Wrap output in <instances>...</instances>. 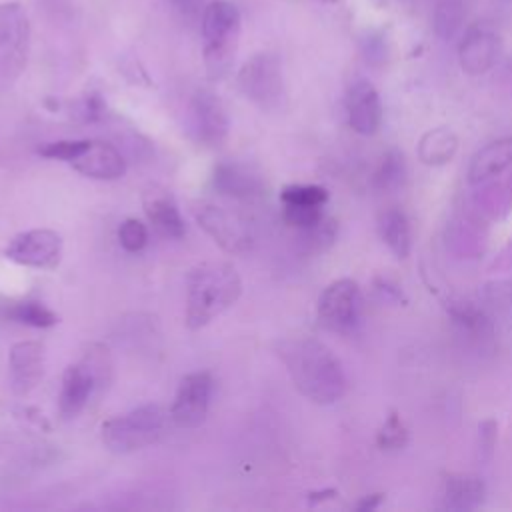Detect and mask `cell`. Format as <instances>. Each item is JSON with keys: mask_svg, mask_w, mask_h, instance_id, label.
<instances>
[{"mask_svg": "<svg viewBox=\"0 0 512 512\" xmlns=\"http://www.w3.org/2000/svg\"><path fill=\"white\" fill-rule=\"evenodd\" d=\"M276 354L294 388L310 402L330 406L346 394L344 368L324 342L310 336L284 338L276 344Z\"/></svg>", "mask_w": 512, "mask_h": 512, "instance_id": "6da1fadb", "label": "cell"}, {"mask_svg": "<svg viewBox=\"0 0 512 512\" xmlns=\"http://www.w3.org/2000/svg\"><path fill=\"white\" fill-rule=\"evenodd\" d=\"M242 294V280L228 262H200L186 278V324L192 330L204 328L224 310L236 304Z\"/></svg>", "mask_w": 512, "mask_h": 512, "instance_id": "7a4b0ae2", "label": "cell"}, {"mask_svg": "<svg viewBox=\"0 0 512 512\" xmlns=\"http://www.w3.org/2000/svg\"><path fill=\"white\" fill-rule=\"evenodd\" d=\"M242 16L228 0H212L202 12V56L210 80L224 78L236 58Z\"/></svg>", "mask_w": 512, "mask_h": 512, "instance_id": "3957f363", "label": "cell"}, {"mask_svg": "<svg viewBox=\"0 0 512 512\" xmlns=\"http://www.w3.org/2000/svg\"><path fill=\"white\" fill-rule=\"evenodd\" d=\"M166 414L158 404H144L102 422L100 436L104 446L116 454L136 452L160 440Z\"/></svg>", "mask_w": 512, "mask_h": 512, "instance_id": "277c9868", "label": "cell"}, {"mask_svg": "<svg viewBox=\"0 0 512 512\" xmlns=\"http://www.w3.org/2000/svg\"><path fill=\"white\" fill-rule=\"evenodd\" d=\"M30 54V20L20 2H0V94L14 88Z\"/></svg>", "mask_w": 512, "mask_h": 512, "instance_id": "5b68a950", "label": "cell"}, {"mask_svg": "<svg viewBox=\"0 0 512 512\" xmlns=\"http://www.w3.org/2000/svg\"><path fill=\"white\" fill-rule=\"evenodd\" d=\"M238 90L260 110H278L286 98L282 62L274 52H258L248 58L236 76Z\"/></svg>", "mask_w": 512, "mask_h": 512, "instance_id": "8992f818", "label": "cell"}, {"mask_svg": "<svg viewBox=\"0 0 512 512\" xmlns=\"http://www.w3.org/2000/svg\"><path fill=\"white\" fill-rule=\"evenodd\" d=\"M318 320L332 332H350L362 314V292L356 280H332L318 296Z\"/></svg>", "mask_w": 512, "mask_h": 512, "instance_id": "52a82bcc", "label": "cell"}, {"mask_svg": "<svg viewBox=\"0 0 512 512\" xmlns=\"http://www.w3.org/2000/svg\"><path fill=\"white\" fill-rule=\"evenodd\" d=\"M198 226L228 254H244L252 246V232L248 224L234 212L208 200L192 206Z\"/></svg>", "mask_w": 512, "mask_h": 512, "instance_id": "ba28073f", "label": "cell"}, {"mask_svg": "<svg viewBox=\"0 0 512 512\" xmlns=\"http://www.w3.org/2000/svg\"><path fill=\"white\" fill-rule=\"evenodd\" d=\"M4 258L28 268L52 270L62 258V236L50 228L20 232L6 244Z\"/></svg>", "mask_w": 512, "mask_h": 512, "instance_id": "9c48e42d", "label": "cell"}, {"mask_svg": "<svg viewBox=\"0 0 512 512\" xmlns=\"http://www.w3.org/2000/svg\"><path fill=\"white\" fill-rule=\"evenodd\" d=\"M188 126L192 138L208 148L220 146L230 132V120L222 100L208 88L194 92L188 108Z\"/></svg>", "mask_w": 512, "mask_h": 512, "instance_id": "30bf717a", "label": "cell"}, {"mask_svg": "<svg viewBox=\"0 0 512 512\" xmlns=\"http://www.w3.org/2000/svg\"><path fill=\"white\" fill-rule=\"evenodd\" d=\"M212 396V376L206 370L186 374L174 394L170 418L178 428H196L206 420Z\"/></svg>", "mask_w": 512, "mask_h": 512, "instance_id": "8fae6325", "label": "cell"}, {"mask_svg": "<svg viewBox=\"0 0 512 512\" xmlns=\"http://www.w3.org/2000/svg\"><path fill=\"white\" fill-rule=\"evenodd\" d=\"M502 52L498 32L484 22L472 24L458 44V64L468 76L486 74Z\"/></svg>", "mask_w": 512, "mask_h": 512, "instance_id": "7c38bea8", "label": "cell"}, {"mask_svg": "<svg viewBox=\"0 0 512 512\" xmlns=\"http://www.w3.org/2000/svg\"><path fill=\"white\" fill-rule=\"evenodd\" d=\"M346 114L350 128L360 136H372L382 124V102L372 82L358 78L346 90Z\"/></svg>", "mask_w": 512, "mask_h": 512, "instance_id": "4fadbf2b", "label": "cell"}, {"mask_svg": "<svg viewBox=\"0 0 512 512\" xmlns=\"http://www.w3.org/2000/svg\"><path fill=\"white\" fill-rule=\"evenodd\" d=\"M10 386L18 396L30 394L44 376V346L36 340L12 344L8 354Z\"/></svg>", "mask_w": 512, "mask_h": 512, "instance_id": "5bb4252c", "label": "cell"}, {"mask_svg": "<svg viewBox=\"0 0 512 512\" xmlns=\"http://www.w3.org/2000/svg\"><path fill=\"white\" fill-rule=\"evenodd\" d=\"M212 186L216 192L230 198H240V200H250L264 192L262 176L250 166L240 162L216 164L212 172Z\"/></svg>", "mask_w": 512, "mask_h": 512, "instance_id": "9a60e30c", "label": "cell"}, {"mask_svg": "<svg viewBox=\"0 0 512 512\" xmlns=\"http://www.w3.org/2000/svg\"><path fill=\"white\" fill-rule=\"evenodd\" d=\"M440 498L448 510H476L486 500V484L476 474L450 472L442 478Z\"/></svg>", "mask_w": 512, "mask_h": 512, "instance_id": "2e32d148", "label": "cell"}, {"mask_svg": "<svg viewBox=\"0 0 512 512\" xmlns=\"http://www.w3.org/2000/svg\"><path fill=\"white\" fill-rule=\"evenodd\" d=\"M76 172L96 180H116L126 172V160L120 150L108 142H90L88 150L70 162Z\"/></svg>", "mask_w": 512, "mask_h": 512, "instance_id": "e0dca14e", "label": "cell"}, {"mask_svg": "<svg viewBox=\"0 0 512 512\" xmlns=\"http://www.w3.org/2000/svg\"><path fill=\"white\" fill-rule=\"evenodd\" d=\"M94 392H96V386L86 366L80 360L76 364H70L62 374V386L58 394L60 416L64 420L76 418L86 408Z\"/></svg>", "mask_w": 512, "mask_h": 512, "instance_id": "ac0fdd59", "label": "cell"}, {"mask_svg": "<svg viewBox=\"0 0 512 512\" xmlns=\"http://www.w3.org/2000/svg\"><path fill=\"white\" fill-rule=\"evenodd\" d=\"M512 166V136H504L488 142L480 150L474 152L468 164V182L472 186H480L500 176L504 170Z\"/></svg>", "mask_w": 512, "mask_h": 512, "instance_id": "d6986e66", "label": "cell"}, {"mask_svg": "<svg viewBox=\"0 0 512 512\" xmlns=\"http://www.w3.org/2000/svg\"><path fill=\"white\" fill-rule=\"evenodd\" d=\"M144 212L148 222L166 238H182L186 228L176 200L166 190H150L144 196Z\"/></svg>", "mask_w": 512, "mask_h": 512, "instance_id": "ffe728a7", "label": "cell"}, {"mask_svg": "<svg viewBox=\"0 0 512 512\" xmlns=\"http://www.w3.org/2000/svg\"><path fill=\"white\" fill-rule=\"evenodd\" d=\"M376 228L380 240L386 248L400 260L408 258L412 252V228L408 216L400 208H384L376 218Z\"/></svg>", "mask_w": 512, "mask_h": 512, "instance_id": "44dd1931", "label": "cell"}, {"mask_svg": "<svg viewBox=\"0 0 512 512\" xmlns=\"http://www.w3.org/2000/svg\"><path fill=\"white\" fill-rule=\"evenodd\" d=\"M484 238L486 236L480 218L472 214H460L452 218L446 226V244H450V248L464 258H474L482 254Z\"/></svg>", "mask_w": 512, "mask_h": 512, "instance_id": "7402d4cb", "label": "cell"}, {"mask_svg": "<svg viewBox=\"0 0 512 512\" xmlns=\"http://www.w3.org/2000/svg\"><path fill=\"white\" fill-rule=\"evenodd\" d=\"M456 150H458V136L446 126H438L424 132L418 142V158L426 166H442L450 162Z\"/></svg>", "mask_w": 512, "mask_h": 512, "instance_id": "603a6c76", "label": "cell"}, {"mask_svg": "<svg viewBox=\"0 0 512 512\" xmlns=\"http://www.w3.org/2000/svg\"><path fill=\"white\" fill-rule=\"evenodd\" d=\"M406 176H408V166H406L404 152L398 148H388L382 154L372 180L376 190L380 192H398L406 184Z\"/></svg>", "mask_w": 512, "mask_h": 512, "instance_id": "cb8c5ba5", "label": "cell"}, {"mask_svg": "<svg viewBox=\"0 0 512 512\" xmlns=\"http://www.w3.org/2000/svg\"><path fill=\"white\" fill-rule=\"evenodd\" d=\"M298 244L306 254H322L326 252L338 236V222L332 216H322L310 226L296 228Z\"/></svg>", "mask_w": 512, "mask_h": 512, "instance_id": "d4e9b609", "label": "cell"}, {"mask_svg": "<svg viewBox=\"0 0 512 512\" xmlns=\"http://www.w3.org/2000/svg\"><path fill=\"white\" fill-rule=\"evenodd\" d=\"M466 16L464 0H438L432 14V26L440 40H452L462 28Z\"/></svg>", "mask_w": 512, "mask_h": 512, "instance_id": "484cf974", "label": "cell"}, {"mask_svg": "<svg viewBox=\"0 0 512 512\" xmlns=\"http://www.w3.org/2000/svg\"><path fill=\"white\" fill-rule=\"evenodd\" d=\"M80 362L86 366V370L90 372L96 392L104 390L110 380H112V358H110V350L100 344V342H90L84 352Z\"/></svg>", "mask_w": 512, "mask_h": 512, "instance_id": "4316f807", "label": "cell"}, {"mask_svg": "<svg viewBox=\"0 0 512 512\" xmlns=\"http://www.w3.org/2000/svg\"><path fill=\"white\" fill-rule=\"evenodd\" d=\"M8 316L20 324L32 326V328H50L58 322L56 312H52L48 306L34 302V300H24L14 304L8 310Z\"/></svg>", "mask_w": 512, "mask_h": 512, "instance_id": "83f0119b", "label": "cell"}, {"mask_svg": "<svg viewBox=\"0 0 512 512\" xmlns=\"http://www.w3.org/2000/svg\"><path fill=\"white\" fill-rule=\"evenodd\" d=\"M376 444L380 450H386V452L402 450L408 444V428L398 412H392L386 416V420L378 428Z\"/></svg>", "mask_w": 512, "mask_h": 512, "instance_id": "f1b7e54d", "label": "cell"}, {"mask_svg": "<svg viewBox=\"0 0 512 512\" xmlns=\"http://www.w3.org/2000/svg\"><path fill=\"white\" fill-rule=\"evenodd\" d=\"M482 190L474 196V206L478 208V216H500L508 208V200L512 198V192L504 190L502 186L484 182L480 184Z\"/></svg>", "mask_w": 512, "mask_h": 512, "instance_id": "f546056e", "label": "cell"}, {"mask_svg": "<svg viewBox=\"0 0 512 512\" xmlns=\"http://www.w3.org/2000/svg\"><path fill=\"white\" fill-rule=\"evenodd\" d=\"M280 200L292 206H324L328 190L318 184H288L282 188Z\"/></svg>", "mask_w": 512, "mask_h": 512, "instance_id": "4dcf8cb0", "label": "cell"}, {"mask_svg": "<svg viewBox=\"0 0 512 512\" xmlns=\"http://www.w3.org/2000/svg\"><path fill=\"white\" fill-rule=\"evenodd\" d=\"M92 140H56V142H46L44 146L38 148V154L50 160H64V162H74L82 152L88 150Z\"/></svg>", "mask_w": 512, "mask_h": 512, "instance_id": "1f68e13d", "label": "cell"}, {"mask_svg": "<svg viewBox=\"0 0 512 512\" xmlns=\"http://www.w3.org/2000/svg\"><path fill=\"white\" fill-rule=\"evenodd\" d=\"M118 240L124 250L140 252L148 242V230L140 220L126 218L118 228Z\"/></svg>", "mask_w": 512, "mask_h": 512, "instance_id": "d6a6232c", "label": "cell"}, {"mask_svg": "<svg viewBox=\"0 0 512 512\" xmlns=\"http://www.w3.org/2000/svg\"><path fill=\"white\" fill-rule=\"evenodd\" d=\"M106 114V102L102 98V94L98 92H88L84 94L76 104H74V116L80 120V122H98L102 120Z\"/></svg>", "mask_w": 512, "mask_h": 512, "instance_id": "836d02e7", "label": "cell"}, {"mask_svg": "<svg viewBox=\"0 0 512 512\" xmlns=\"http://www.w3.org/2000/svg\"><path fill=\"white\" fill-rule=\"evenodd\" d=\"M322 216H324L322 206H292V204H284V210H282L284 222L290 224L292 228L310 226L316 220H320Z\"/></svg>", "mask_w": 512, "mask_h": 512, "instance_id": "e575fe53", "label": "cell"}, {"mask_svg": "<svg viewBox=\"0 0 512 512\" xmlns=\"http://www.w3.org/2000/svg\"><path fill=\"white\" fill-rule=\"evenodd\" d=\"M498 440V424L492 418H486L478 424V458L482 462H490L494 456Z\"/></svg>", "mask_w": 512, "mask_h": 512, "instance_id": "d590c367", "label": "cell"}, {"mask_svg": "<svg viewBox=\"0 0 512 512\" xmlns=\"http://www.w3.org/2000/svg\"><path fill=\"white\" fill-rule=\"evenodd\" d=\"M166 2L172 6V10H176L182 16L194 14L196 12V4H198V0H166Z\"/></svg>", "mask_w": 512, "mask_h": 512, "instance_id": "8d00e7d4", "label": "cell"}, {"mask_svg": "<svg viewBox=\"0 0 512 512\" xmlns=\"http://www.w3.org/2000/svg\"><path fill=\"white\" fill-rule=\"evenodd\" d=\"M382 500H384V494H370V496H364V498L356 504V508H358V510H374V508L380 506Z\"/></svg>", "mask_w": 512, "mask_h": 512, "instance_id": "74e56055", "label": "cell"}, {"mask_svg": "<svg viewBox=\"0 0 512 512\" xmlns=\"http://www.w3.org/2000/svg\"><path fill=\"white\" fill-rule=\"evenodd\" d=\"M334 496H336V490H322V492H312L308 500H310V504H316V502H322V500H328Z\"/></svg>", "mask_w": 512, "mask_h": 512, "instance_id": "f35d334b", "label": "cell"}, {"mask_svg": "<svg viewBox=\"0 0 512 512\" xmlns=\"http://www.w3.org/2000/svg\"><path fill=\"white\" fill-rule=\"evenodd\" d=\"M324 2H330V4H332V2H338V0H324Z\"/></svg>", "mask_w": 512, "mask_h": 512, "instance_id": "ab89813d", "label": "cell"}, {"mask_svg": "<svg viewBox=\"0 0 512 512\" xmlns=\"http://www.w3.org/2000/svg\"><path fill=\"white\" fill-rule=\"evenodd\" d=\"M508 190H510V192H512V178H510V188H508Z\"/></svg>", "mask_w": 512, "mask_h": 512, "instance_id": "60d3db41", "label": "cell"}]
</instances>
